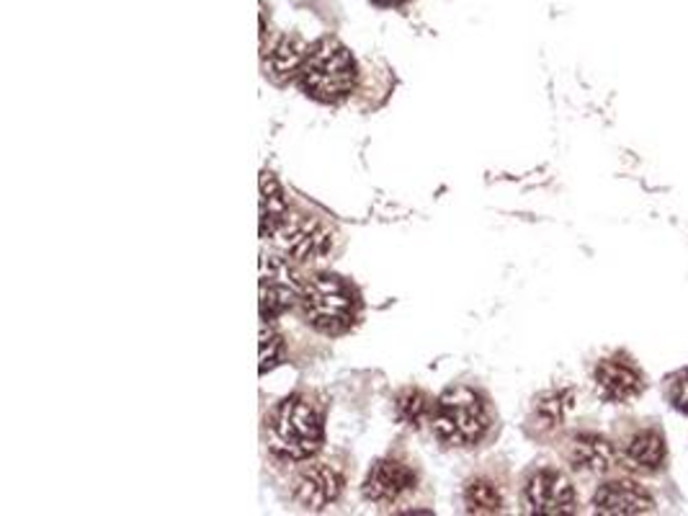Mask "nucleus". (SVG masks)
I'll return each mask as SVG.
<instances>
[{"label":"nucleus","instance_id":"6ab92c4d","mask_svg":"<svg viewBox=\"0 0 688 516\" xmlns=\"http://www.w3.org/2000/svg\"><path fill=\"white\" fill-rule=\"evenodd\" d=\"M258 349H261V374L271 372L273 367L281 364L284 359V341L281 336L273 330L271 321L261 318V336H258Z\"/></svg>","mask_w":688,"mask_h":516},{"label":"nucleus","instance_id":"9b49d317","mask_svg":"<svg viewBox=\"0 0 688 516\" xmlns=\"http://www.w3.org/2000/svg\"><path fill=\"white\" fill-rule=\"evenodd\" d=\"M594 508L598 514L624 516V514H650L655 512V501L650 493L634 481L604 483L594 496Z\"/></svg>","mask_w":688,"mask_h":516},{"label":"nucleus","instance_id":"7ed1b4c3","mask_svg":"<svg viewBox=\"0 0 688 516\" xmlns=\"http://www.w3.org/2000/svg\"><path fill=\"white\" fill-rule=\"evenodd\" d=\"M433 437L443 447H472L490 429V413L483 395L472 388H449L431 413Z\"/></svg>","mask_w":688,"mask_h":516},{"label":"nucleus","instance_id":"1a4fd4ad","mask_svg":"<svg viewBox=\"0 0 688 516\" xmlns=\"http://www.w3.org/2000/svg\"><path fill=\"white\" fill-rule=\"evenodd\" d=\"M596 393L609 403H629L645 390V374L627 357L604 359L594 374Z\"/></svg>","mask_w":688,"mask_h":516},{"label":"nucleus","instance_id":"dca6fc26","mask_svg":"<svg viewBox=\"0 0 688 516\" xmlns=\"http://www.w3.org/2000/svg\"><path fill=\"white\" fill-rule=\"evenodd\" d=\"M431 413H433V403L424 390L410 388V390H403V393L395 397V416L399 424L418 429L420 424L431 422Z\"/></svg>","mask_w":688,"mask_h":516},{"label":"nucleus","instance_id":"0eeeda50","mask_svg":"<svg viewBox=\"0 0 688 516\" xmlns=\"http://www.w3.org/2000/svg\"><path fill=\"white\" fill-rule=\"evenodd\" d=\"M523 501L531 514L557 516L575 512V489L560 470H539L523 489Z\"/></svg>","mask_w":688,"mask_h":516},{"label":"nucleus","instance_id":"f03ea898","mask_svg":"<svg viewBox=\"0 0 688 516\" xmlns=\"http://www.w3.org/2000/svg\"><path fill=\"white\" fill-rule=\"evenodd\" d=\"M300 86L309 99L323 103H336L349 99L357 88L359 72L353 55L332 36L315 42L307 49L305 63L300 70Z\"/></svg>","mask_w":688,"mask_h":516},{"label":"nucleus","instance_id":"423d86ee","mask_svg":"<svg viewBox=\"0 0 688 516\" xmlns=\"http://www.w3.org/2000/svg\"><path fill=\"white\" fill-rule=\"evenodd\" d=\"M332 227L315 215H286L273 235L286 256L294 261H315L332 250Z\"/></svg>","mask_w":688,"mask_h":516},{"label":"nucleus","instance_id":"2eb2a0df","mask_svg":"<svg viewBox=\"0 0 688 516\" xmlns=\"http://www.w3.org/2000/svg\"><path fill=\"white\" fill-rule=\"evenodd\" d=\"M624 457L634 470H642V473H655V470L663 468L665 457H668V447H665V439L661 431L645 429V431H638L632 439L627 441Z\"/></svg>","mask_w":688,"mask_h":516},{"label":"nucleus","instance_id":"20e7f679","mask_svg":"<svg viewBox=\"0 0 688 516\" xmlns=\"http://www.w3.org/2000/svg\"><path fill=\"white\" fill-rule=\"evenodd\" d=\"M302 313L320 334H343L357 321V292L336 274H317L302 287Z\"/></svg>","mask_w":688,"mask_h":516},{"label":"nucleus","instance_id":"f8f14e48","mask_svg":"<svg viewBox=\"0 0 688 516\" xmlns=\"http://www.w3.org/2000/svg\"><path fill=\"white\" fill-rule=\"evenodd\" d=\"M569 462H573L575 470H583V473H611L617 468V449L601 434H578L573 441H569Z\"/></svg>","mask_w":688,"mask_h":516},{"label":"nucleus","instance_id":"6e6552de","mask_svg":"<svg viewBox=\"0 0 688 516\" xmlns=\"http://www.w3.org/2000/svg\"><path fill=\"white\" fill-rule=\"evenodd\" d=\"M343 491V475L328 462H313L300 470L292 483L294 501L309 512H323Z\"/></svg>","mask_w":688,"mask_h":516},{"label":"nucleus","instance_id":"f257e3e1","mask_svg":"<svg viewBox=\"0 0 688 516\" xmlns=\"http://www.w3.org/2000/svg\"><path fill=\"white\" fill-rule=\"evenodd\" d=\"M323 445V418L302 395L284 397L266 416V447L277 460L305 462Z\"/></svg>","mask_w":688,"mask_h":516},{"label":"nucleus","instance_id":"39448f33","mask_svg":"<svg viewBox=\"0 0 688 516\" xmlns=\"http://www.w3.org/2000/svg\"><path fill=\"white\" fill-rule=\"evenodd\" d=\"M302 298L297 269L277 254H261L258 261V307L263 321H277Z\"/></svg>","mask_w":688,"mask_h":516},{"label":"nucleus","instance_id":"412c9836","mask_svg":"<svg viewBox=\"0 0 688 516\" xmlns=\"http://www.w3.org/2000/svg\"><path fill=\"white\" fill-rule=\"evenodd\" d=\"M374 3H380V5H397V3H403V0H374Z\"/></svg>","mask_w":688,"mask_h":516},{"label":"nucleus","instance_id":"9d476101","mask_svg":"<svg viewBox=\"0 0 688 516\" xmlns=\"http://www.w3.org/2000/svg\"><path fill=\"white\" fill-rule=\"evenodd\" d=\"M416 489V473L397 460H380L364 481V498L372 504H395Z\"/></svg>","mask_w":688,"mask_h":516},{"label":"nucleus","instance_id":"aec40b11","mask_svg":"<svg viewBox=\"0 0 688 516\" xmlns=\"http://www.w3.org/2000/svg\"><path fill=\"white\" fill-rule=\"evenodd\" d=\"M668 397H670L673 408L684 413V416H688V370H680L676 378L670 380Z\"/></svg>","mask_w":688,"mask_h":516},{"label":"nucleus","instance_id":"4468645a","mask_svg":"<svg viewBox=\"0 0 688 516\" xmlns=\"http://www.w3.org/2000/svg\"><path fill=\"white\" fill-rule=\"evenodd\" d=\"M307 57V44L300 40V36H281L269 55H266V76H269L273 83H284L294 76H300L302 63Z\"/></svg>","mask_w":688,"mask_h":516},{"label":"nucleus","instance_id":"f3484780","mask_svg":"<svg viewBox=\"0 0 688 516\" xmlns=\"http://www.w3.org/2000/svg\"><path fill=\"white\" fill-rule=\"evenodd\" d=\"M464 504H467V512L472 514H495L503 508V496L495 489V483L480 478V481H472L464 489Z\"/></svg>","mask_w":688,"mask_h":516},{"label":"nucleus","instance_id":"ddd939ff","mask_svg":"<svg viewBox=\"0 0 688 516\" xmlns=\"http://www.w3.org/2000/svg\"><path fill=\"white\" fill-rule=\"evenodd\" d=\"M258 227H261V238H273L279 227L284 225L286 215H290V204H286L284 189L277 181V176L263 171L261 173V202H258Z\"/></svg>","mask_w":688,"mask_h":516},{"label":"nucleus","instance_id":"a211bd4d","mask_svg":"<svg viewBox=\"0 0 688 516\" xmlns=\"http://www.w3.org/2000/svg\"><path fill=\"white\" fill-rule=\"evenodd\" d=\"M573 408V393L569 390H552L537 401V416L542 418L544 426H560L565 422L567 411Z\"/></svg>","mask_w":688,"mask_h":516}]
</instances>
